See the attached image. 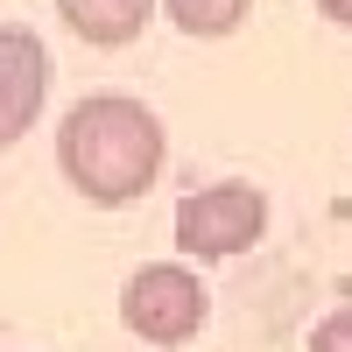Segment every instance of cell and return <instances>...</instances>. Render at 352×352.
Here are the masks:
<instances>
[{"instance_id":"cell-1","label":"cell","mask_w":352,"mask_h":352,"mask_svg":"<svg viewBox=\"0 0 352 352\" xmlns=\"http://www.w3.org/2000/svg\"><path fill=\"white\" fill-rule=\"evenodd\" d=\"M162 162H169V134L155 120V106H141L134 92H85L56 120V169L99 212L141 204L155 190Z\"/></svg>"},{"instance_id":"cell-2","label":"cell","mask_w":352,"mask_h":352,"mask_svg":"<svg viewBox=\"0 0 352 352\" xmlns=\"http://www.w3.org/2000/svg\"><path fill=\"white\" fill-rule=\"evenodd\" d=\"M204 317H212V289L184 261H148L120 289V324L148 345H190L204 331Z\"/></svg>"},{"instance_id":"cell-3","label":"cell","mask_w":352,"mask_h":352,"mask_svg":"<svg viewBox=\"0 0 352 352\" xmlns=\"http://www.w3.org/2000/svg\"><path fill=\"white\" fill-rule=\"evenodd\" d=\"M268 232V197L254 184H204L176 204V254L184 261H232L261 247Z\"/></svg>"},{"instance_id":"cell-4","label":"cell","mask_w":352,"mask_h":352,"mask_svg":"<svg viewBox=\"0 0 352 352\" xmlns=\"http://www.w3.org/2000/svg\"><path fill=\"white\" fill-rule=\"evenodd\" d=\"M43 99H50V50L36 28L21 21H0V155L43 120Z\"/></svg>"},{"instance_id":"cell-5","label":"cell","mask_w":352,"mask_h":352,"mask_svg":"<svg viewBox=\"0 0 352 352\" xmlns=\"http://www.w3.org/2000/svg\"><path fill=\"white\" fill-rule=\"evenodd\" d=\"M56 14H64V28L78 43L120 50V43H134L141 28L155 21V0H56Z\"/></svg>"},{"instance_id":"cell-6","label":"cell","mask_w":352,"mask_h":352,"mask_svg":"<svg viewBox=\"0 0 352 352\" xmlns=\"http://www.w3.org/2000/svg\"><path fill=\"white\" fill-rule=\"evenodd\" d=\"M162 14L184 28V36H197V43H226V36L247 28L254 0H162Z\"/></svg>"},{"instance_id":"cell-7","label":"cell","mask_w":352,"mask_h":352,"mask_svg":"<svg viewBox=\"0 0 352 352\" xmlns=\"http://www.w3.org/2000/svg\"><path fill=\"white\" fill-rule=\"evenodd\" d=\"M310 352H352V303H345V310H331V317H317Z\"/></svg>"},{"instance_id":"cell-8","label":"cell","mask_w":352,"mask_h":352,"mask_svg":"<svg viewBox=\"0 0 352 352\" xmlns=\"http://www.w3.org/2000/svg\"><path fill=\"white\" fill-rule=\"evenodd\" d=\"M310 8H317V14H324L331 28H352V0H310Z\"/></svg>"}]
</instances>
